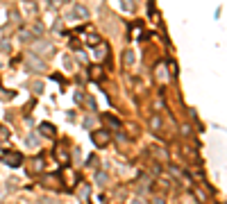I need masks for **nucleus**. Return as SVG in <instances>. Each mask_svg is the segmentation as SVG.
Segmentation results:
<instances>
[{
  "mask_svg": "<svg viewBox=\"0 0 227 204\" xmlns=\"http://www.w3.org/2000/svg\"><path fill=\"white\" fill-rule=\"evenodd\" d=\"M93 141H96L98 145H102L104 141H109V136H107L104 132H96V134H93Z\"/></svg>",
  "mask_w": 227,
  "mask_h": 204,
  "instance_id": "f03ea898",
  "label": "nucleus"
},
{
  "mask_svg": "<svg viewBox=\"0 0 227 204\" xmlns=\"http://www.w3.org/2000/svg\"><path fill=\"white\" fill-rule=\"evenodd\" d=\"M2 161L9 163V166H18V163H21V154H18V152H5V154H2Z\"/></svg>",
  "mask_w": 227,
  "mask_h": 204,
  "instance_id": "f257e3e1",
  "label": "nucleus"
},
{
  "mask_svg": "<svg viewBox=\"0 0 227 204\" xmlns=\"http://www.w3.org/2000/svg\"><path fill=\"white\" fill-rule=\"evenodd\" d=\"M41 129H43V134H48V136H52V134H55V132H52V127H50L48 122H46V125H41Z\"/></svg>",
  "mask_w": 227,
  "mask_h": 204,
  "instance_id": "7ed1b4c3",
  "label": "nucleus"
},
{
  "mask_svg": "<svg viewBox=\"0 0 227 204\" xmlns=\"http://www.w3.org/2000/svg\"><path fill=\"white\" fill-rule=\"evenodd\" d=\"M91 73H93V77H96V80H100V77H102V68H93Z\"/></svg>",
  "mask_w": 227,
  "mask_h": 204,
  "instance_id": "20e7f679",
  "label": "nucleus"
}]
</instances>
